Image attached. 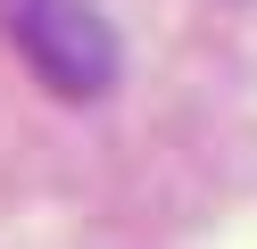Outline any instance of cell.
<instances>
[{
    "instance_id": "cell-1",
    "label": "cell",
    "mask_w": 257,
    "mask_h": 249,
    "mask_svg": "<svg viewBox=\"0 0 257 249\" xmlns=\"http://www.w3.org/2000/svg\"><path fill=\"white\" fill-rule=\"evenodd\" d=\"M9 42L58 100H100L116 83V33L83 0H9Z\"/></svg>"
}]
</instances>
